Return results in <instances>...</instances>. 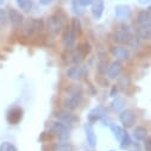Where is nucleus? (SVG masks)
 <instances>
[{
	"label": "nucleus",
	"instance_id": "obj_35",
	"mask_svg": "<svg viewBox=\"0 0 151 151\" xmlns=\"http://www.w3.org/2000/svg\"><path fill=\"white\" fill-rule=\"evenodd\" d=\"M127 150H129V151H143V147H142L138 143H133V142H132V144L127 147Z\"/></svg>",
	"mask_w": 151,
	"mask_h": 151
},
{
	"label": "nucleus",
	"instance_id": "obj_7",
	"mask_svg": "<svg viewBox=\"0 0 151 151\" xmlns=\"http://www.w3.org/2000/svg\"><path fill=\"white\" fill-rule=\"evenodd\" d=\"M136 119H137V116L133 109L124 108L122 112H119V122L124 129L133 127L136 124Z\"/></svg>",
	"mask_w": 151,
	"mask_h": 151
},
{
	"label": "nucleus",
	"instance_id": "obj_4",
	"mask_svg": "<svg viewBox=\"0 0 151 151\" xmlns=\"http://www.w3.org/2000/svg\"><path fill=\"white\" fill-rule=\"evenodd\" d=\"M132 31H131V27L125 24V23H122L120 26L113 32L112 35V40L114 43H117L118 45H127V42L130 40V37L132 36Z\"/></svg>",
	"mask_w": 151,
	"mask_h": 151
},
{
	"label": "nucleus",
	"instance_id": "obj_26",
	"mask_svg": "<svg viewBox=\"0 0 151 151\" xmlns=\"http://www.w3.org/2000/svg\"><path fill=\"white\" fill-rule=\"evenodd\" d=\"M111 107H112V109L114 112L119 113V112H122L125 108V100L123 98H120V96L113 98V100L111 102Z\"/></svg>",
	"mask_w": 151,
	"mask_h": 151
},
{
	"label": "nucleus",
	"instance_id": "obj_28",
	"mask_svg": "<svg viewBox=\"0 0 151 151\" xmlns=\"http://www.w3.org/2000/svg\"><path fill=\"white\" fill-rule=\"evenodd\" d=\"M79 51H80V54L83 56V57H86V56H88L91 52H92V45H91V43H88V42H83V43H81L78 48H76Z\"/></svg>",
	"mask_w": 151,
	"mask_h": 151
},
{
	"label": "nucleus",
	"instance_id": "obj_31",
	"mask_svg": "<svg viewBox=\"0 0 151 151\" xmlns=\"http://www.w3.org/2000/svg\"><path fill=\"white\" fill-rule=\"evenodd\" d=\"M140 42H142V41L138 38V37H137L136 35H132V36L130 37L129 42H127V45H129L130 48H132V49H137V48H139Z\"/></svg>",
	"mask_w": 151,
	"mask_h": 151
},
{
	"label": "nucleus",
	"instance_id": "obj_5",
	"mask_svg": "<svg viewBox=\"0 0 151 151\" xmlns=\"http://www.w3.org/2000/svg\"><path fill=\"white\" fill-rule=\"evenodd\" d=\"M50 133L52 136H55L60 142H65V140H69V138H70L69 126H67L65 124H63L61 122H57V120L51 123Z\"/></svg>",
	"mask_w": 151,
	"mask_h": 151
},
{
	"label": "nucleus",
	"instance_id": "obj_33",
	"mask_svg": "<svg viewBox=\"0 0 151 151\" xmlns=\"http://www.w3.org/2000/svg\"><path fill=\"white\" fill-rule=\"evenodd\" d=\"M7 23H9V20H7V13H6V11L3 7H0V26L5 27L7 25Z\"/></svg>",
	"mask_w": 151,
	"mask_h": 151
},
{
	"label": "nucleus",
	"instance_id": "obj_11",
	"mask_svg": "<svg viewBox=\"0 0 151 151\" xmlns=\"http://www.w3.org/2000/svg\"><path fill=\"white\" fill-rule=\"evenodd\" d=\"M76 41H78V36L75 35L70 27H67L63 30V35H62V43L65 50H71L76 45Z\"/></svg>",
	"mask_w": 151,
	"mask_h": 151
},
{
	"label": "nucleus",
	"instance_id": "obj_18",
	"mask_svg": "<svg viewBox=\"0 0 151 151\" xmlns=\"http://www.w3.org/2000/svg\"><path fill=\"white\" fill-rule=\"evenodd\" d=\"M111 54L118 61H127L130 58V50L125 45H113L111 48Z\"/></svg>",
	"mask_w": 151,
	"mask_h": 151
},
{
	"label": "nucleus",
	"instance_id": "obj_23",
	"mask_svg": "<svg viewBox=\"0 0 151 151\" xmlns=\"http://www.w3.org/2000/svg\"><path fill=\"white\" fill-rule=\"evenodd\" d=\"M16 4L19 10H22L24 13H29L33 9V1L32 0H16Z\"/></svg>",
	"mask_w": 151,
	"mask_h": 151
},
{
	"label": "nucleus",
	"instance_id": "obj_40",
	"mask_svg": "<svg viewBox=\"0 0 151 151\" xmlns=\"http://www.w3.org/2000/svg\"><path fill=\"white\" fill-rule=\"evenodd\" d=\"M5 3V0H0V5H3Z\"/></svg>",
	"mask_w": 151,
	"mask_h": 151
},
{
	"label": "nucleus",
	"instance_id": "obj_39",
	"mask_svg": "<svg viewBox=\"0 0 151 151\" xmlns=\"http://www.w3.org/2000/svg\"><path fill=\"white\" fill-rule=\"evenodd\" d=\"M137 1H138L140 5H150L151 0H137Z\"/></svg>",
	"mask_w": 151,
	"mask_h": 151
},
{
	"label": "nucleus",
	"instance_id": "obj_27",
	"mask_svg": "<svg viewBox=\"0 0 151 151\" xmlns=\"http://www.w3.org/2000/svg\"><path fill=\"white\" fill-rule=\"evenodd\" d=\"M109 129H111V131H112V133H113V136H114V138L119 142L120 140V138H122V136H123V132H124V127L122 126V125H119V124H116V123H111L109 124V126H108Z\"/></svg>",
	"mask_w": 151,
	"mask_h": 151
},
{
	"label": "nucleus",
	"instance_id": "obj_3",
	"mask_svg": "<svg viewBox=\"0 0 151 151\" xmlns=\"http://www.w3.org/2000/svg\"><path fill=\"white\" fill-rule=\"evenodd\" d=\"M22 35L26 38H31V37L42 33L45 29V22L42 18H29L24 19L22 26Z\"/></svg>",
	"mask_w": 151,
	"mask_h": 151
},
{
	"label": "nucleus",
	"instance_id": "obj_32",
	"mask_svg": "<svg viewBox=\"0 0 151 151\" xmlns=\"http://www.w3.org/2000/svg\"><path fill=\"white\" fill-rule=\"evenodd\" d=\"M107 69H108V62L106 60H101L98 63V71L100 75H106L107 74Z\"/></svg>",
	"mask_w": 151,
	"mask_h": 151
},
{
	"label": "nucleus",
	"instance_id": "obj_16",
	"mask_svg": "<svg viewBox=\"0 0 151 151\" xmlns=\"http://www.w3.org/2000/svg\"><path fill=\"white\" fill-rule=\"evenodd\" d=\"M85 134H86V139H87V144L89 145V147L94 149L96 147V144H98V137H96V133H95V129L93 126V124L91 123H86L85 126Z\"/></svg>",
	"mask_w": 151,
	"mask_h": 151
},
{
	"label": "nucleus",
	"instance_id": "obj_34",
	"mask_svg": "<svg viewBox=\"0 0 151 151\" xmlns=\"http://www.w3.org/2000/svg\"><path fill=\"white\" fill-rule=\"evenodd\" d=\"M143 142H144L143 143V146H144L143 151H151V138L147 136Z\"/></svg>",
	"mask_w": 151,
	"mask_h": 151
},
{
	"label": "nucleus",
	"instance_id": "obj_29",
	"mask_svg": "<svg viewBox=\"0 0 151 151\" xmlns=\"http://www.w3.org/2000/svg\"><path fill=\"white\" fill-rule=\"evenodd\" d=\"M70 6H71L73 12L76 14V17H79V16H81L83 13V10H82L83 7L80 6L79 0H70Z\"/></svg>",
	"mask_w": 151,
	"mask_h": 151
},
{
	"label": "nucleus",
	"instance_id": "obj_24",
	"mask_svg": "<svg viewBox=\"0 0 151 151\" xmlns=\"http://www.w3.org/2000/svg\"><path fill=\"white\" fill-rule=\"evenodd\" d=\"M131 144H132V137H131V134L127 132V130L125 129L124 132H123V136H122V138H120V140H119V146H120L122 150H127V147H129Z\"/></svg>",
	"mask_w": 151,
	"mask_h": 151
},
{
	"label": "nucleus",
	"instance_id": "obj_25",
	"mask_svg": "<svg viewBox=\"0 0 151 151\" xmlns=\"http://www.w3.org/2000/svg\"><path fill=\"white\" fill-rule=\"evenodd\" d=\"M70 29L71 31L76 35V36H80L82 33V23H81V19L79 17H74L71 18V22H70Z\"/></svg>",
	"mask_w": 151,
	"mask_h": 151
},
{
	"label": "nucleus",
	"instance_id": "obj_19",
	"mask_svg": "<svg viewBox=\"0 0 151 151\" xmlns=\"http://www.w3.org/2000/svg\"><path fill=\"white\" fill-rule=\"evenodd\" d=\"M123 73V64L119 61H114L111 64H108V69H107V76L112 80L118 79L120 76V74Z\"/></svg>",
	"mask_w": 151,
	"mask_h": 151
},
{
	"label": "nucleus",
	"instance_id": "obj_12",
	"mask_svg": "<svg viewBox=\"0 0 151 151\" xmlns=\"http://www.w3.org/2000/svg\"><path fill=\"white\" fill-rule=\"evenodd\" d=\"M6 13H7V20L11 24V26L13 29H19L22 26L23 22H24L23 13L20 11L16 10V9H12V7H10Z\"/></svg>",
	"mask_w": 151,
	"mask_h": 151
},
{
	"label": "nucleus",
	"instance_id": "obj_38",
	"mask_svg": "<svg viewBox=\"0 0 151 151\" xmlns=\"http://www.w3.org/2000/svg\"><path fill=\"white\" fill-rule=\"evenodd\" d=\"M54 1H55V0H38L40 5H42V6H49V5H51Z\"/></svg>",
	"mask_w": 151,
	"mask_h": 151
},
{
	"label": "nucleus",
	"instance_id": "obj_14",
	"mask_svg": "<svg viewBox=\"0 0 151 151\" xmlns=\"http://www.w3.org/2000/svg\"><path fill=\"white\" fill-rule=\"evenodd\" d=\"M114 16L118 20L125 23V22H127L132 18V10L129 5L119 4L114 7Z\"/></svg>",
	"mask_w": 151,
	"mask_h": 151
},
{
	"label": "nucleus",
	"instance_id": "obj_37",
	"mask_svg": "<svg viewBox=\"0 0 151 151\" xmlns=\"http://www.w3.org/2000/svg\"><path fill=\"white\" fill-rule=\"evenodd\" d=\"M117 94H118V87L114 85V86H112V88H111L109 96H111V98H116V96H117Z\"/></svg>",
	"mask_w": 151,
	"mask_h": 151
},
{
	"label": "nucleus",
	"instance_id": "obj_6",
	"mask_svg": "<svg viewBox=\"0 0 151 151\" xmlns=\"http://www.w3.org/2000/svg\"><path fill=\"white\" fill-rule=\"evenodd\" d=\"M65 75L73 81H81L88 75V68L83 64H74L67 69Z\"/></svg>",
	"mask_w": 151,
	"mask_h": 151
},
{
	"label": "nucleus",
	"instance_id": "obj_41",
	"mask_svg": "<svg viewBox=\"0 0 151 151\" xmlns=\"http://www.w3.org/2000/svg\"><path fill=\"white\" fill-rule=\"evenodd\" d=\"M109 151H116V150H109Z\"/></svg>",
	"mask_w": 151,
	"mask_h": 151
},
{
	"label": "nucleus",
	"instance_id": "obj_10",
	"mask_svg": "<svg viewBox=\"0 0 151 151\" xmlns=\"http://www.w3.org/2000/svg\"><path fill=\"white\" fill-rule=\"evenodd\" d=\"M83 56L80 54V51L78 49H71V50H65L62 55V60L67 63V64H70V65H74V64H81V62L83 61Z\"/></svg>",
	"mask_w": 151,
	"mask_h": 151
},
{
	"label": "nucleus",
	"instance_id": "obj_15",
	"mask_svg": "<svg viewBox=\"0 0 151 151\" xmlns=\"http://www.w3.org/2000/svg\"><path fill=\"white\" fill-rule=\"evenodd\" d=\"M105 12V1L104 0H94L91 5V16L95 22L101 20Z\"/></svg>",
	"mask_w": 151,
	"mask_h": 151
},
{
	"label": "nucleus",
	"instance_id": "obj_22",
	"mask_svg": "<svg viewBox=\"0 0 151 151\" xmlns=\"http://www.w3.org/2000/svg\"><path fill=\"white\" fill-rule=\"evenodd\" d=\"M75 150V146L69 143L68 140L65 142H57V143H54L51 145V151H74Z\"/></svg>",
	"mask_w": 151,
	"mask_h": 151
},
{
	"label": "nucleus",
	"instance_id": "obj_8",
	"mask_svg": "<svg viewBox=\"0 0 151 151\" xmlns=\"http://www.w3.org/2000/svg\"><path fill=\"white\" fill-rule=\"evenodd\" d=\"M107 113H108V109L106 106L104 105H98L95 107H93L87 114V119H88V123L93 124V123H96L99 120H101L102 118L107 117Z\"/></svg>",
	"mask_w": 151,
	"mask_h": 151
},
{
	"label": "nucleus",
	"instance_id": "obj_20",
	"mask_svg": "<svg viewBox=\"0 0 151 151\" xmlns=\"http://www.w3.org/2000/svg\"><path fill=\"white\" fill-rule=\"evenodd\" d=\"M136 36L140 41H150V38H151V26H138L137 25Z\"/></svg>",
	"mask_w": 151,
	"mask_h": 151
},
{
	"label": "nucleus",
	"instance_id": "obj_30",
	"mask_svg": "<svg viewBox=\"0 0 151 151\" xmlns=\"http://www.w3.org/2000/svg\"><path fill=\"white\" fill-rule=\"evenodd\" d=\"M0 151H18L17 146L14 144H12L11 142H1L0 143Z\"/></svg>",
	"mask_w": 151,
	"mask_h": 151
},
{
	"label": "nucleus",
	"instance_id": "obj_13",
	"mask_svg": "<svg viewBox=\"0 0 151 151\" xmlns=\"http://www.w3.org/2000/svg\"><path fill=\"white\" fill-rule=\"evenodd\" d=\"M23 116H24V111L22 107L19 106H13L12 108L9 109L7 114H6V120L9 124L11 125H17L22 122L23 119Z\"/></svg>",
	"mask_w": 151,
	"mask_h": 151
},
{
	"label": "nucleus",
	"instance_id": "obj_9",
	"mask_svg": "<svg viewBox=\"0 0 151 151\" xmlns=\"http://www.w3.org/2000/svg\"><path fill=\"white\" fill-rule=\"evenodd\" d=\"M55 118H56L57 122H61V123L65 124L67 126H70V125L75 124V123L79 120V118L75 116L71 111H68V109H65V108L57 111L56 114H55Z\"/></svg>",
	"mask_w": 151,
	"mask_h": 151
},
{
	"label": "nucleus",
	"instance_id": "obj_21",
	"mask_svg": "<svg viewBox=\"0 0 151 151\" xmlns=\"http://www.w3.org/2000/svg\"><path fill=\"white\" fill-rule=\"evenodd\" d=\"M147 136H149L147 129L145 126H140L139 125V126H136L133 129V132H132V136L131 137H133V139L136 142H143Z\"/></svg>",
	"mask_w": 151,
	"mask_h": 151
},
{
	"label": "nucleus",
	"instance_id": "obj_17",
	"mask_svg": "<svg viewBox=\"0 0 151 151\" xmlns=\"http://www.w3.org/2000/svg\"><path fill=\"white\" fill-rule=\"evenodd\" d=\"M136 23L138 26H151V7L140 10L137 13Z\"/></svg>",
	"mask_w": 151,
	"mask_h": 151
},
{
	"label": "nucleus",
	"instance_id": "obj_36",
	"mask_svg": "<svg viewBox=\"0 0 151 151\" xmlns=\"http://www.w3.org/2000/svg\"><path fill=\"white\" fill-rule=\"evenodd\" d=\"M93 1L94 0H79V4L81 7H87V6H91Z\"/></svg>",
	"mask_w": 151,
	"mask_h": 151
},
{
	"label": "nucleus",
	"instance_id": "obj_1",
	"mask_svg": "<svg viewBox=\"0 0 151 151\" xmlns=\"http://www.w3.org/2000/svg\"><path fill=\"white\" fill-rule=\"evenodd\" d=\"M67 23H68L67 13L62 9H58L51 16L48 17L45 27L48 29V31L51 36H58L63 31V29L67 26Z\"/></svg>",
	"mask_w": 151,
	"mask_h": 151
},
{
	"label": "nucleus",
	"instance_id": "obj_2",
	"mask_svg": "<svg viewBox=\"0 0 151 151\" xmlns=\"http://www.w3.org/2000/svg\"><path fill=\"white\" fill-rule=\"evenodd\" d=\"M67 96L63 100V106L65 109L68 111H75L81 104L83 100V91L80 86L78 85H70L67 89Z\"/></svg>",
	"mask_w": 151,
	"mask_h": 151
}]
</instances>
